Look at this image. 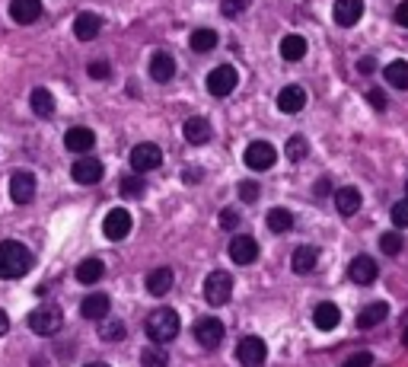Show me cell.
Wrapping results in <instances>:
<instances>
[{"instance_id": "b9f144b4", "label": "cell", "mask_w": 408, "mask_h": 367, "mask_svg": "<svg viewBox=\"0 0 408 367\" xmlns=\"http://www.w3.org/2000/svg\"><path fill=\"white\" fill-rule=\"evenodd\" d=\"M370 364H373V354H370V351H357V354H351L341 367H370Z\"/></svg>"}, {"instance_id": "9a60e30c", "label": "cell", "mask_w": 408, "mask_h": 367, "mask_svg": "<svg viewBox=\"0 0 408 367\" xmlns=\"http://www.w3.org/2000/svg\"><path fill=\"white\" fill-rule=\"evenodd\" d=\"M348 275H351V281H354V284H361V288H367V284H373V281H376V275H380V269H376V262H373V259H370V256H357L354 262H351Z\"/></svg>"}, {"instance_id": "52a82bcc", "label": "cell", "mask_w": 408, "mask_h": 367, "mask_svg": "<svg viewBox=\"0 0 408 367\" xmlns=\"http://www.w3.org/2000/svg\"><path fill=\"white\" fill-rule=\"evenodd\" d=\"M265 341L259 339V335H246V339H239V345H236V358H239L242 367H261L265 364Z\"/></svg>"}, {"instance_id": "f546056e", "label": "cell", "mask_w": 408, "mask_h": 367, "mask_svg": "<svg viewBox=\"0 0 408 367\" xmlns=\"http://www.w3.org/2000/svg\"><path fill=\"white\" fill-rule=\"evenodd\" d=\"M102 271H106V265H102L99 259H83V262L76 265V281H80V284H96L102 278Z\"/></svg>"}, {"instance_id": "db71d44e", "label": "cell", "mask_w": 408, "mask_h": 367, "mask_svg": "<svg viewBox=\"0 0 408 367\" xmlns=\"http://www.w3.org/2000/svg\"><path fill=\"white\" fill-rule=\"evenodd\" d=\"M405 198H408V182H405Z\"/></svg>"}, {"instance_id": "f6af8a7d", "label": "cell", "mask_w": 408, "mask_h": 367, "mask_svg": "<svg viewBox=\"0 0 408 367\" xmlns=\"http://www.w3.org/2000/svg\"><path fill=\"white\" fill-rule=\"evenodd\" d=\"M392 20H395V26H402V29H408V0H402L399 7H395V13H392Z\"/></svg>"}, {"instance_id": "d590c367", "label": "cell", "mask_w": 408, "mask_h": 367, "mask_svg": "<svg viewBox=\"0 0 408 367\" xmlns=\"http://www.w3.org/2000/svg\"><path fill=\"white\" fill-rule=\"evenodd\" d=\"M144 192H147V186L140 176H125V179H121V195H125V198H140Z\"/></svg>"}, {"instance_id": "cb8c5ba5", "label": "cell", "mask_w": 408, "mask_h": 367, "mask_svg": "<svg viewBox=\"0 0 408 367\" xmlns=\"http://www.w3.org/2000/svg\"><path fill=\"white\" fill-rule=\"evenodd\" d=\"M386 316H389V303L376 300V303H370V307H363L361 313H357V329H370V326H376V322H382Z\"/></svg>"}, {"instance_id": "7a4b0ae2", "label": "cell", "mask_w": 408, "mask_h": 367, "mask_svg": "<svg viewBox=\"0 0 408 367\" xmlns=\"http://www.w3.org/2000/svg\"><path fill=\"white\" fill-rule=\"evenodd\" d=\"M147 335H150L157 345H166L178 335V313L169 307H159L147 316Z\"/></svg>"}, {"instance_id": "277c9868", "label": "cell", "mask_w": 408, "mask_h": 367, "mask_svg": "<svg viewBox=\"0 0 408 367\" xmlns=\"http://www.w3.org/2000/svg\"><path fill=\"white\" fill-rule=\"evenodd\" d=\"M230 294H233V278H230L227 271H210V275L204 278V297H208V303L223 307V303L230 300Z\"/></svg>"}, {"instance_id": "1f68e13d", "label": "cell", "mask_w": 408, "mask_h": 367, "mask_svg": "<svg viewBox=\"0 0 408 367\" xmlns=\"http://www.w3.org/2000/svg\"><path fill=\"white\" fill-rule=\"evenodd\" d=\"M265 224H268V230H271V233H287L293 227V214L287 211V208H271L268 218H265Z\"/></svg>"}, {"instance_id": "e0dca14e", "label": "cell", "mask_w": 408, "mask_h": 367, "mask_svg": "<svg viewBox=\"0 0 408 367\" xmlns=\"http://www.w3.org/2000/svg\"><path fill=\"white\" fill-rule=\"evenodd\" d=\"M303 106H306V90H303V86L290 84V86H284V90L278 93V109L284 112V115H293V112H300Z\"/></svg>"}, {"instance_id": "f5cc1de1", "label": "cell", "mask_w": 408, "mask_h": 367, "mask_svg": "<svg viewBox=\"0 0 408 367\" xmlns=\"http://www.w3.org/2000/svg\"><path fill=\"white\" fill-rule=\"evenodd\" d=\"M86 367H108V364H102V361H96V364H86Z\"/></svg>"}, {"instance_id": "74e56055", "label": "cell", "mask_w": 408, "mask_h": 367, "mask_svg": "<svg viewBox=\"0 0 408 367\" xmlns=\"http://www.w3.org/2000/svg\"><path fill=\"white\" fill-rule=\"evenodd\" d=\"M287 157H290V160L293 163H300V160H306V141H303V137H290V141H287Z\"/></svg>"}, {"instance_id": "7dc6e473", "label": "cell", "mask_w": 408, "mask_h": 367, "mask_svg": "<svg viewBox=\"0 0 408 367\" xmlns=\"http://www.w3.org/2000/svg\"><path fill=\"white\" fill-rule=\"evenodd\" d=\"M357 71H361V74H373L376 71V58H370V55H367V58H361V61H357Z\"/></svg>"}, {"instance_id": "7bdbcfd3", "label": "cell", "mask_w": 408, "mask_h": 367, "mask_svg": "<svg viewBox=\"0 0 408 367\" xmlns=\"http://www.w3.org/2000/svg\"><path fill=\"white\" fill-rule=\"evenodd\" d=\"M86 74L93 80H106L108 77V61H93V64L86 67Z\"/></svg>"}, {"instance_id": "4dcf8cb0", "label": "cell", "mask_w": 408, "mask_h": 367, "mask_svg": "<svg viewBox=\"0 0 408 367\" xmlns=\"http://www.w3.org/2000/svg\"><path fill=\"white\" fill-rule=\"evenodd\" d=\"M382 77H386V84L395 86V90H408V61H392V64L382 71Z\"/></svg>"}, {"instance_id": "c3c4849f", "label": "cell", "mask_w": 408, "mask_h": 367, "mask_svg": "<svg viewBox=\"0 0 408 367\" xmlns=\"http://www.w3.org/2000/svg\"><path fill=\"white\" fill-rule=\"evenodd\" d=\"M182 179L188 182V186H191V182H201V169H198V166H195V169H191V166L182 169Z\"/></svg>"}, {"instance_id": "ba28073f", "label": "cell", "mask_w": 408, "mask_h": 367, "mask_svg": "<svg viewBox=\"0 0 408 367\" xmlns=\"http://www.w3.org/2000/svg\"><path fill=\"white\" fill-rule=\"evenodd\" d=\"M159 163H163V150L157 147V144H137V147L131 150V169L134 173H150V169H157Z\"/></svg>"}, {"instance_id": "d6986e66", "label": "cell", "mask_w": 408, "mask_h": 367, "mask_svg": "<svg viewBox=\"0 0 408 367\" xmlns=\"http://www.w3.org/2000/svg\"><path fill=\"white\" fill-rule=\"evenodd\" d=\"M150 77L157 80V84H169L172 77H176V61H172V55L166 52H157L150 58Z\"/></svg>"}, {"instance_id": "836d02e7", "label": "cell", "mask_w": 408, "mask_h": 367, "mask_svg": "<svg viewBox=\"0 0 408 367\" xmlns=\"http://www.w3.org/2000/svg\"><path fill=\"white\" fill-rule=\"evenodd\" d=\"M402 246H405V239H402L399 230H389V233H382V237H380V249L386 252V256H399Z\"/></svg>"}, {"instance_id": "f907efd6", "label": "cell", "mask_w": 408, "mask_h": 367, "mask_svg": "<svg viewBox=\"0 0 408 367\" xmlns=\"http://www.w3.org/2000/svg\"><path fill=\"white\" fill-rule=\"evenodd\" d=\"M6 329H10V316H6L4 310H0V339L6 335Z\"/></svg>"}, {"instance_id": "ee69618b", "label": "cell", "mask_w": 408, "mask_h": 367, "mask_svg": "<svg viewBox=\"0 0 408 367\" xmlns=\"http://www.w3.org/2000/svg\"><path fill=\"white\" fill-rule=\"evenodd\" d=\"M367 103L373 106L376 112H382V109H386V93H382V90H370L367 93Z\"/></svg>"}, {"instance_id": "6da1fadb", "label": "cell", "mask_w": 408, "mask_h": 367, "mask_svg": "<svg viewBox=\"0 0 408 367\" xmlns=\"http://www.w3.org/2000/svg\"><path fill=\"white\" fill-rule=\"evenodd\" d=\"M29 269H32L29 246L16 243V239H4L0 243V281H16Z\"/></svg>"}, {"instance_id": "8fae6325", "label": "cell", "mask_w": 408, "mask_h": 367, "mask_svg": "<svg viewBox=\"0 0 408 367\" xmlns=\"http://www.w3.org/2000/svg\"><path fill=\"white\" fill-rule=\"evenodd\" d=\"M195 339L201 348H217L223 341V322L217 316H204L195 322Z\"/></svg>"}, {"instance_id": "9c48e42d", "label": "cell", "mask_w": 408, "mask_h": 367, "mask_svg": "<svg viewBox=\"0 0 408 367\" xmlns=\"http://www.w3.org/2000/svg\"><path fill=\"white\" fill-rule=\"evenodd\" d=\"M102 233H106V239H112V243L125 239L128 233H131V214H128L125 208H112V211L106 214V220H102Z\"/></svg>"}, {"instance_id": "83f0119b", "label": "cell", "mask_w": 408, "mask_h": 367, "mask_svg": "<svg viewBox=\"0 0 408 367\" xmlns=\"http://www.w3.org/2000/svg\"><path fill=\"white\" fill-rule=\"evenodd\" d=\"M29 106H32V112H35L38 118H48V115H55V96H51V93L45 90V86H35V90H32Z\"/></svg>"}, {"instance_id": "d6a6232c", "label": "cell", "mask_w": 408, "mask_h": 367, "mask_svg": "<svg viewBox=\"0 0 408 367\" xmlns=\"http://www.w3.org/2000/svg\"><path fill=\"white\" fill-rule=\"evenodd\" d=\"M188 45L195 48L198 55L210 52V48H217V33H214V29H195V33H191V39H188Z\"/></svg>"}, {"instance_id": "3957f363", "label": "cell", "mask_w": 408, "mask_h": 367, "mask_svg": "<svg viewBox=\"0 0 408 367\" xmlns=\"http://www.w3.org/2000/svg\"><path fill=\"white\" fill-rule=\"evenodd\" d=\"M61 326H64V313H61V307H55V303H42L38 310L29 313V329L35 335H55Z\"/></svg>"}, {"instance_id": "2e32d148", "label": "cell", "mask_w": 408, "mask_h": 367, "mask_svg": "<svg viewBox=\"0 0 408 367\" xmlns=\"http://www.w3.org/2000/svg\"><path fill=\"white\" fill-rule=\"evenodd\" d=\"M42 16V0H13L10 4V20L19 26H29Z\"/></svg>"}, {"instance_id": "5b68a950", "label": "cell", "mask_w": 408, "mask_h": 367, "mask_svg": "<svg viewBox=\"0 0 408 367\" xmlns=\"http://www.w3.org/2000/svg\"><path fill=\"white\" fill-rule=\"evenodd\" d=\"M236 84H239V74H236V67H230V64H220L208 74L210 96H230V93L236 90Z\"/></svg>"}, {"instance_id": "e575fe53", "label": "cell", "mask_w": 408, "mask_h": 367, "mask_svg": "<svg viewBox=\"0 0 408 367\" xmlns=\"http://www.w3.org/2000/svg\"><path fill=\"white\" fill-rule=\"evenodd\" d=\"M140 367H169V358H166L163 348H144L140 351Z\"/></svg>"}, {"instance_id": "4316f807", "label": "cell", "mask_w": 408, "mask_h": 367, "mask_svg": "<svg viewBox=\"0 0 408 367\" xmlns=\"http://www.w3.org/2000/svg\"><path fill=\"white\" fill-rule=\"evenodd\" d=\"M80 313L86 316V320H106V316H108V297H106V294H89V297H83Z\"/></svg>"}, {"instance_id": "ac0fdd59", "label": "cell", "mask_w": 408, "mask_h": 367, "mask_svg": "<svg viewBox=\"0 0 408 367\" xmlns=\"http://www.w3.org/2000/svg\"><path fill=\"white\" fill-rule=\"evenodd\" d=\"M332 198H335V211L341 214V218H354V214L361 211V192H357L354 186L338 188Z\"/></svg>"}, {"instance_id": "8d00e7d4", "label": "cell", "mask_w": 408, "mask_h": 367, "mask_svg": "<svg viewBox=\"0 0 408 367\" xmlns=\"http://www.w3.org/2000/svg\"><path fill=\"white\" fill-rule=\"evenodd\" d=\"M99 335H102L106 341H121V339H125V322H121V320L106 322V326L99 329Z\"/></svg>"}, {"instance_id": "d4e9b609", "label": "cell", "mask_w": 408, "mask_h": 367, "mask_svg": "<svg viewBox=\"0 0 408 367\" xmlns=\"http://www.w3.org/2000/svg\"><path fill=\"white\" fill-rule=\"evenodd\" d=\"M172 269H153L150 275H147V290H150L153 297H163L172 290Z\"/></svg>"}, {"instance_id": "f1b7e54d", "label": "cell", "mask_w": 408, "mask_h": 367, "mask_svg": "<svg viewBox=\"0 0 408 367\" xmlns=\"http://www.w3.org/2000/svg\"><path fill=\"white\" fill-rule=\"evenodd\" d=\"M306 39L303 35H284L280 39V58L284 61H303L306 58Z\"/></svg>"}, {"instance_id": "60d3db41", "label": "cell", "mask_w": 408, "mask_h": 367, "mask_svg": "<svg viewBox=\"0 0 408 367\" xmlns=\"http://www.w3.org/2000/svg\"><path fill=\"white\" fill-rule=\"evenodd\" d=\"M246 7H249V0H220L223 16H239Z\"/></svg>"}, {"instance_id": "30bf717a", "label": "cell", "mask_w": 408, "mask_h": 367, "mask_svg": "<svg viewBox=\"0 0 408 367\" xmlns=\"http://www.w3.org/2000/svg\"><path fill=\"white\" fill-rule=\"evenodd\" d=\"M10 198L16 201V205H29V201L35 198V176H32L29 169H16V173L10 176Z\"/></svg>"}, {"instance_id": "484cf974", "label": "cell", "mask_w": 408, "mask_h": 367, "mask_svg": "<svg viewBox=\"0 0 408 367\" xmlns=\"http://www.w3.org/2000/svg\"><path fill=\"white\" fill-rule=\"evenodd\" d=\"M316 262H319V249H316V246H300V249L293 252V259H290V269L297 271V275H306V271L316 269Z\"/></svg>"}, {"instance_id": "603a6c76", "label": "cell", "mask_w": 408, "mask_h": 367, "mask_svg": "<svg viewBox=\"0 0 408 367\" xmlns=\"http://www.w3.org/2000/svg\"><path fill=\"white\" fill-rule=\"evenodd\" d=\"M182 135H185V141H188V144H208L210 141L208 118H201V115L188 118V122H185V128H182Z\"/></svg>"}, {"instance_id": "f35d334b", "label": "cell", "mask_w": 408, "mask_h": 367, "mask_svg": "<svg viewBox=\"0 0 408 367\" xmlns=\"http://www.w3.org/2000/svg\"><path fill=\"white\" fill-rule=\"evenodd\" d=\"M389 218H392V227H408V198L395 201L392 211H389Z\"/></svg>"}, {"instance_id": "5bb4252c", "label": "cell", "mask_w": 408, "mask_h": 367, "mask_svg": "<svg viewBox=\"0 0 408 367\" xmlns=\"http://www.w3.org/2000/svg\"><path fill=\"white\" fill-rule=\"evenodd\" d=\"M332 16H335V23H338V26H344V29L357 26V20L363 16V0H335Z\"/></svg>"}, {"instance_id": "ffe728a7", "label": "cell", "mask_w": 408, "mask_h": 367, "mask_svg": "<svg viewBox=\"0 0 408 367\" xmlns=\"http://www.w3.org/2000/svg\"><path fill=\"white\" fill-rule=\"evenodd\" d=\"M93 144H96V135L89 128H80V125L64 135V147L74 150V154H86V150H93Z\"/></svg>"}, {"instance_id": "7c38bea8", "label": "cell", "mask_w": 408, "mask_h": 367, "mask_svg": "<svg viewBox=\"0 0 408 367\" xmlns=\"http://www.w3.org/2000/svg\"><path fill=\"white\" fill-rule=\"evenodd\" d=\"M70 176H74L76 186H96L102 179V163L96 157H80L74 163V169H70Z\"/></svg>"}, {"instance_id": "681fc988", "label": "cell", "mask_w": 408, "mask_h": 367, "mask_svg": "<svg viewBox=\"0 0 408 367\" xmlns=\"http://www.w3.org/2000/svg\"><path fill=\"white\" fill-rule=\"evenodd\" d=\"M312 192H316V198H322V195H329V192H332L329 179H319V182H316V186H312Z\"/></svg>"}, {"instance_id": "ab89813d", "label": "cell", "mask_w": 408, "mask_h": 367, "mask_svg": "<svg viewBox=\"0 0 408 367\" xmlns=\"http://www.w3.org/2000/svg\"><path fill=\"white\" fill-rule=\"evenodd\" d=\"M259 192H261V188H259V182H252V179H249V182H239V198L246 201V205H252V201H259Z\"/></svg>"}, {"instance_id": "8992f818", "label": "cell", "mask_w": 408, "mask_h": 367, "mask_svg": "<svg viewBox=\"0 0 408 367\" xmlns=\"http://www.w3.org/2000/svg\"><path fill=\"white\" fill-rule=\"evenodd\" d=\"M274 160H278V150H274L268 141H252L246 147V166L252 169V173H265V169H271Z\"/></svg>"}, {"instance_id": "7402d4cb", "label": "cell", "mask_w": 408, "mask_h": 367, "mask_svg": "<svg viewBox=\"0 0 408 367\" xmlns=\"http://www.w3.org/2000/svg\"><path fill=\"white\" fill-rule=\"evenodd\" d=\"M312 322H316V329L329 332V329H335L338 322H341V310H338L335 303H319V307L312 310Z\"/></svg>"}, {"instance_id": "44dd1931", "label": "cell", "mask_w": 408, "mask_h": 367, "mask_svg": "<svg viewBox=\"0 0 408 367\" xmlns=\"http://www.w3.org/2000/svg\"><path fill=\"white\" fill-rule=\"evenodd\" d=\"M99 29H102V20L96 13H80L74 20V35L80 42H93L96 35H99Z\"/></svg>"}, {"instance_id": "816d5d0a", "label": "cell", "mask_w": 408, "mask_h": 367, "mask_svg": "<svg viewBox=\"0 0 408 367\" xmlns=\"http://www.w3.org/2000/svg\"><path fill=\"white\" fill-rule=\"evenodd\" d=\"M402 345H405V348H408V329H405V335H402Z\"/></svg>"}, {"instance_id": "4fadbf2b", "label": "cell", "mask_w": 408, "mask_h": 367, "mask_svg": "<svg viewBox=\"0 0 408 367\" xmlns=\"http://www.w3.org/2000/svg\"><path fill=\"white\" fill-rule=\"evenodd\" d=\"M230 259H233L236 265H252L255 259H259V243H255L252 237H233L230 239Z\"/></svg>"}, {"instance_id": "bcb514c9", "label": "cell", "mask_w": 408, "mask_h": 367, "mask_svg": "<svg viewBox=\"0 0 408 367\" xmlns=\"http://www.w3.org/2000/svg\"><path fill=\"white\" fill-rule=\"evenodd\" d=\"M220 227H227V230H233V227H239V214H236V211H230V208H227V211L220 214Z\"/></svg>"}]
</instances>
